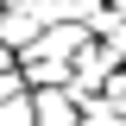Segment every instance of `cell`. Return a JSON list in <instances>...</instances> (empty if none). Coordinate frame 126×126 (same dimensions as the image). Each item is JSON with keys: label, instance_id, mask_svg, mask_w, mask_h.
I'll use <instances>...</instances> for the list:
<instances>
[{"label": "cell", "instance_id": "cell-1", "mask_svg": "<svg viewBox=\"0 0 126 126\" xmlns=\"http://www.w3.org/2000/svg\"><path fill=\"white\" fill-rule=\"evenodd\" d=\"M44 32V0H0V38L13 50H25Z\"/></svg>", "mask_w": 126, "mask_h": 126}, {"label": "cell", "instance_id": "cell-2", "mask_svg": "<svg viewBox=\"0 0 126 126\" xmlns=\"http://www.w3.org/2000/svg\"><path fill=\"white\" fill-rule=\"evenodd\" d=\"M32 126H82V107L63 88H32Z\"/></svg>", "mask_w": 126, "mask_h": 126}, {"label": "cell", "instance_id": "cell-3", "mask_svg": "<svg viewBox=\"0 0 126 126\" xmlns=\"http://www.w3.org/2000/svg\"><path fill=\"white\" fill-rule=\"evenodd\" d=\"M0 126H32V88L0 94Z\"/></svg>", "mask_w": 126, "mask_h": 126}, {"label": "cell", "instance_id": "cell-4", "mask_svg": "<svg viewBox=\"0 0 126 126\" xmlns=\"http://www.w3.org/2000/svg\"><path fill=\"white\" fill-rule=\"evenodd\" d=\"M101 44L113 50V63H126V13H113L107 25H101Z\"/></svg>", "mask_w": 126, "mask_h": 126}]
</instances>
